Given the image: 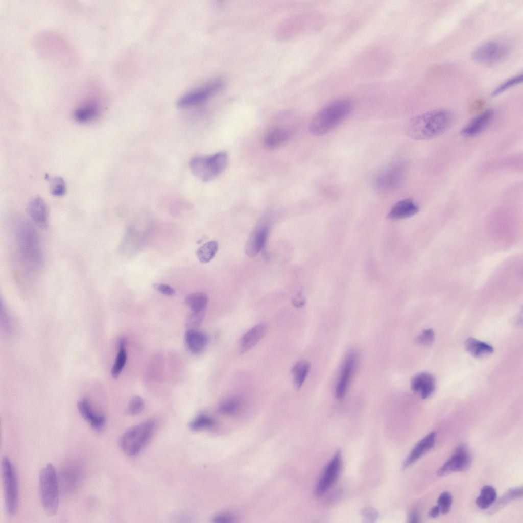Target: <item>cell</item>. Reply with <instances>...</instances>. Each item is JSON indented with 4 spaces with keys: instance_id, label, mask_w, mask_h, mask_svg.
Returning a JSON list of instances; mask_svg holds the SVG:
<instances>
[{
    "instance_id": "obj_14",
    "label": "cell",
    "mask_w": 523,
    "mask_h": 523,
    "mask_svg": "<svg viewBox=\"0 0 523 523\" xmlns=\"http://www.w3.org/2000/svg\"><path fill=\"white\" fill-rule=\"evenodd\" d=\"M269 231V225L262 222L254 229L245 247L246 255L250 257L256 256L263 249Z\"/></svg>"
},
{
    "instance_id": "obj_29",
    "label": "cell",
    "mask_w": 523,
    "mask_h": 523,
    "mask_svg": "<svg viewBox=\"0 0 523 523\" xmlns=\"http://www.w3.org/2000/svg\"><path fill=\"white\" fill-rule=\"evenodd\" d=\"M208 300L205 294L197 292L188 294L185 297V302L192 311H205Z\"/></svg>"
},
{
    "instance_id": "obj_33",
    "label": "cell",
    "mask_w": 523,
    "mask_h": 523,
    "mask_svg": "<svg viewBox=\"0 0 523 523\" xmlns=\"http://www.w3.org/2000/svg\"><path fill=\"white\" fill-rule=\"evenodd\" d=\"M126 360L127 353L125 348H118V352L111 369V375L113 377L118 376L126 364Z\"/></svg>"
},
{
    "instance_id": "obj_4",
    "label": "cell",
    "mask_w": 523,
    "mask_h": 523,
    "mask_svg": "<svg viewBox=\"0 0 523 523\" xmlns=\"http://www.w3.org/2000/svg\"><path fill=\"white\" fill-rule=\"evenodd\" d=\"M17 240L23 261L29 268H37L42 257L39 237L35 228L29 223H22L18 230Z\"/></svg>"
},
{
    "instance_id": "obj_26",
    "label": "cell",
    "mask_w": 523,
    "mask_h": 523,
    "mask_svg": "<svg viewBox=\"0 0 523 523\" xmlns=\"http://www.w3.org/2000/svg\"><path fill=\"white\" fill-rule=\"evenodd\" d=\"M522 495V487H515L509 489L503 495H502L496 501H495L492 507L489 510L488 514H493L509 502L520 498Z\"/></svg>"
},
{
    "instance_id": "obj_3",
    "label": "cell",
    "mask_w": 523,
    "mask_h": 523,
    "mask_svg": "<svg viewBox=\"0 0 523 523\" xmlns=\"http://www.w3.org/2000/svg\"><path fill=\"white\" fill-rule=\"evenodd\" d=\"M39 495L45 513L55 515L59 506V489L56 470L51 463L47 464L39 474Z\"/></svg>"
},
{
    "instance_id": "obj_20",
    "label": "cell",
    "mask_w": 523,
    "mask_h": 523,
    "mask_svg": "<svg viewBox=\"0 0 523 523\" xmlns=\"http://www.w3.org/2000/svg\"><path fill=\"white\" fill-rule=\"evenodd\" d=\"M419 211L417 204L411 199L406 198L397 201L387 215L390 220H399L412 217Z\"/></svg>"
},
{
    "instance_id": "obj_42",
    "label": "cell",
    "mask_w": 523,
    "mask_h": 523,
    "mask_svg": "<svg viewBox=\"0 0 523 523\" xmlns=\"http://www.w3.org/2000/svg\"><path fill=\"white\" fill-rule=\"evenodd\" d=\"M213 522L218 523H227L233 521L232 518L226 514H219L214 517Z\"/></svg>"
},
{
    "instance_id": "obj_39",
    "label": "cell",
    "mask_w": 523,
    "mask_h": 523,
    "mask_svg": "<svg viewBox=\"0 0 523 523\" xmlns=\"http://www.w3.org/2000/svg\"><path fill=\"white\" fill-rule=\"evenodd\" d=\"M434 332L431 329L424 330L417 338L416 341L419 344L427 345L433 342Z\"/></svg>"
},
{
    "instance_id": "obj_35",
    "label": "cell",
    "mask_w": 523,
    "mask_h": 523,
    "mask_svg": "<svg viewBox=\"0 0 523 523\" xmlns=\"http://www.w3.org/2000/svg\"><path fill=\"white\" fill-rule=\"evenodd\" d=\"M205 311H192L187 316L185 325L188 329H195L202 322Z\"/></svg>"
},
{
    "instance_id": "obj_9",
    "label": "cell",
    "mask_w": 523,
    "mask_h": 523,
    "mask_svg": "<svg viewBox=\"0 0 523 523\" xmlns=\"http://www.w3.org/2000/svg\"><path fill=\"white\" fill-rule=\"evenodd\" d=\"M508 46L500 41H489L478 46L472 52L476 62L484 65H492L502 60L508 53Z\"/></svg>"
},
{
    "instance_id": "obj_37",
    "label": "cell",
    "mask_w": 523,
    "mask_h": 523,
    "mask_svg": "<svg viewBox=\"0 0 523 523\" xmlns=\"http://www.w3.org/2000/svg\"><path fill=\"white\" fill-rule=\"evenodd\" d=\"M452 502L453 496L449 492L444 491L440 494L437 500V503L441 513L446 514L449 512Z\"/></svg>"
},
{
    "instance_id": "obj_32",
    "label": "cell",
    "mask_w": 523,
    "mask_h": 523,
    "mask_svg": "<svg viewBox=\"0 0 523 523\" xmlns=\"http://www.w3.org/2000/svg\"><path fill=\"white\" fill-rule=\"evenodd\" d=\"M213 424V420L206 415H200L195 417L189 423V427L193 431H199L211 427Z\"/></svg>"
},
{
    "instance_id": "obj_10",
    "label": "cell",
    "mask_w": 523,
    "mask_h": 523,
    "mask_svg": "<svg viewBox=\"0 0 523 523\" xmlns=\"http://www.w3.org/2000/svg\"><path fill=\"white\" fill-rule=\"evenodd\" d=\"M472 456L464 444L458 446L450 457L438 469L437 474L444 476L453 472L465 471L472 463Z\"/></svg>"
},
{
    "instance_id": "obj_30",
    "label": "cell",
    "mask_w": 523,
    "mask_h": 523,
    "mask_svg": "<svg viewBox=\"0 0 523 523\" xmlns=\"http://www.w3.org/2000/svg\"><path fill=\"white\" fill-rule=\"evenodd\" d=\"M218 248L215 240L208 241L199 247L196 251L198 258L202 263L210 262L215 257Z\"/></svg>"
},
{
    "instance_id": "obj_25",
    "label": "cell",
    "mask_w": 523,
    "mask_h": 523,
    "mask_svg": "<svg viewBox=\"0 0 523 523\" xmlns=\"http://www.w3.org/2000/svg\"><path fill=\"white\" fill-rule=\"evenodd\" d=\"M465 349L475 358H483L491 354L493 347L489 344L474 338H469L465 342Z\"/></svg>"
},
{
    "instance_id": "obj_8",
    "label": "cell",
    "mask_w": 523,
    "mask_h": 523,
    "mask_svg": "<svg viewBox=\"0 0 523 523\" xmlns=\"http://www.w3.org/2000/svg\"><path fill=\"white\" fill-rule=\"evenodd\" d=\"M405 176L403 164L395 163L381 171L374 178L373 184L378 192L386 194L397 189L402 184Z\"/></svg>"
},
{
    "instance_id": "obj_44",
    "label": "cell",
    "mask_w": 523,
    "mask_h": 523,
    "mask_svg": "<svg viewBox=\"0 0 523 523\" xmlns=\"http://www.w3.org/2000/svg\"><path fill=\"white\" fill-rule=\"evenodd\" d=\"M409 522H419V515L416 511H412L409 515Z\"/></svg>"
},
{
    "instance_id": "obj_18",
    "label": "cell",
    "mask_w": 523,
    "mask_h": 523,
    "mask_svg": "<svg viewBox=\"0 0 523 523\" xmlns=\"http://www.w3.org/2000/svg\"><path fill=\"white\" fill-rule=\"evenodd\" d=\"M77 408L81 416L93 429L100 431L103 429L106 421L105 416L96 413L87 399H83L79 401Z\"/></svg>"
},
{
    "instance_id": "obj_40",
    "label": "cell",
    "mask_w": 523,
    "mask_h": 523,
    "mask_svg": "<svg viewBox=\"0 0 523 523\" xmlns=\"http://www.w3.org/2000/svg\"><path fill=\"white\" fill-rule=\"evenodd\" d=\"M153 287L156 290L164 295L171 296L175 294L174 289L168 284L158 283L154 284Z\"/></svg>"
},
{
    "instance_id": "obj_13",
    "label": "cell",
    "mask_w": 523,
    "mask_h": 523,
    "mask_svg": "<svg viewBox=\"0 0 523 523\" xmlns=\"http://www.w3.org/2000/svg\"><path fill=\"white\" fill-rule=\"evenodd\" d=\"M357 358L356 352L353 350L349 351L345 356L335 390L336 397L338 399L343 398L346 394L356 366Z\"/></svg>"
},
{
    "instance_id": "obj_31",
    "label": "cell",
    "mask_w": 523,
    "mask_h": 523,
    "mask_svg": "<svg viewBox=\"0 0 523 523\" xmlns=\"http://www.w3.org/2000/svg\"><path fill=\"white\" fill-rule=\"evenodd\" d=\"M50 191L55 196L64 195L66 191V185L63 178L60 176L53 177L50 180Z\"/></svg>"
},
{
    "instance_id": "obj_16",
    "label": "cell",
    "mask_w": 523,
    "mask_h": 523,
    "mask_svg": "<svg viewBox=\"0 0 523 523\" xmlns=\"http://www.w3.org/2000/svg\"><path fill=\"white\" fill-rule=\"evenodd\" d=\"M411 388L422 399H425L429 398L435 390V378L431 374L428 372L418 373L411 379Z\"/></svg>"
},
{
    "instance_id": "obj_34",
    "label": "cell",
    "mask_w": 523,
    "mask_h": 523,
    "mask_svg": "<svg viewBox=\"0 0 523 523\" xmlns=\"http://www.w3.org/2000/svg\"><path fill=\"white\" fill-rule=\"evenodd\" d=\"M522 79V74H518L514 77L505 81L495 89H494L491 92L492 96H496L502 92H503L505 90L508 89L511 87L516 85L519 83L521 82Z\"/></svg>"
},
{
    "instance_id": "obj_23",
    "label": "cell",
    "mask_w": 523,
    "mask_h": 523,
    "mask_svg": "<svg viewBox=\"0 0 523 523\" xmlns=\"http://www.w3.org/2000/svg\"><path fill=\"white\" fill-rule=\"evenodd\" d=\"M184 341L187 350L192 354L200 353L207 342V336L195 329H188L185 332Z\"/></svg>"
},
{
    "instance_id": "obj_43",
    "label": "cell",
    "mask_w": 523,
    "mask_h": 523,
    "mask_svg": "<svg viewBox=\"0 0 523 523\" xmlns=\"http://www.w3.org/2000/svg\"><path fill=\"white\" fill-rule=\"evenodd\" d=\"M440 513L441 512L439 507L438 505H436L430 510L428 515L430 517L435 518L438 517Z\"/></svg>"
},
{
    "instance_id": "obj_1",
    "label": "cell",
    "mask_w": 523,
    "mask_h": 523,
    "mask_svg": "<svg viewBox=\"0 0 523 523\" xmlns=\"http://www.w3.org/2000/svg\"><path fill=\"white\" fill-rule=\"evenodd\" d=\"M453 122L454 115L451 111L444 109H436L410 120L406 127V131L414 139H430L445 132Z\"/></svg>"
},
{
    "instance_id": "obj_38",
    "label": "cell",
    "mask_w": 523,
    "mask_h": 523,
    "mask_svg": "<svg viewBox=\"0 0 523 523\" xmlns=\"http://www.w3.org/2000/svg\"><path fill=\"white\" fill-rule=\"evenodd\" d=\"M144 408V402L139 396L133 397L129 401L127 412L131 415H136L140 413Z\"/></svg>"
},
{
    "instance_id": "obj_7",
    "label": "cell",
    "mask_w": 523,
    "mask_h": 523,
    "mask_svg": "<svg viewBox=\"0 0 523 523\" xmlns=\"http://www.w3.org/2000/svg\"><path fill=\"white\" fill-rule=\"evenodd\" d=\"M2 476L4 489L5 510L9 516L14 515L17 510L18 487L15 468L9 457L4 456L2 460Z\"/></svg>"
},
{
    "instance_id": "obj_2",
    "label": "cell",
    "mask_w": 523,
    "mask_h": 523,
    "mask_svg": "<svg viewBox=\"0 0 523 523\" xmlns=\"http://www.w3.org/2000/svg\"><path fill=\"white\" fill-rule=\"evenodd\" d=\"M351 109V104L346 100H338L330 103L313 118L308 127L310 132L316 136L328 133L349 115Z\"/></svg>"
},
{
    "instance_id": "obj_36",
    "label": "cell",
    "mask_w": 523,
    "mask_h": 523,
    "mask_svg": "<svg viewBox=\"0 0 523 523\" xmlns=\"http://www.w3.org/2000/svg\"><path fill=\"white\" fill-rule=\"evenodd\" d=\"M239 405V399L235 397H232L221 403L218 407V410L223 414H231L237 409Z\"/></svg>"
},
{
    "instance_id": "obj_21",
    "label": "cell",
    "mask_w": 523,
    "mask_h": 523,
    "mask_svg": "<svg viewBox=\"0 0 523 523\" xmlns=\"http://www.w3.org/2000/svg\"><path fill=\"white\" fill-rule=\"evenodd\" d=\"M267 326L264 323L257 324L248 330L240 339L239 350L241 353L254 347L264 337Z\"/></svg>"
},
{
    "instance_id": "obj_15",
    "label": "cell",
    "mask_w": 523,
    "mask_h": 523,
    "mask_svg": "<svg viewBox=\"0 0 523 523\" xmlns=\"http://www.w3.org/2000/svg\"><path fill=\"white\" fill-rule=\"evenodd\" d=\"M27 212L34 223L40 228L46 229L49 225V208L44 200L39 197L32 198L27 206Z\"/></svg>"
},
{
    "instance_id": "obj_5",
    "label": "cell",
    "mask_w": 523,
    "mask_h": 523,
    "mask_svg": "<svg viewBox=\"0 0 523 523\" xmlns=\"http://www.w3.org/2000/svg\"><path fill=\"white\" fill-rule=\"evenodd\" d=\"M228 162L227 154L224 151L210 156H196L190 161L192 173L203 182H208L224 169Z\"/></svg>"
},
{
    "instance_id": "obj_24",
    "label": "cell",
    "mask_w": 523,
    "mask_h": 523,
    "mask_svg": "<svg viewBox=\"0 0 523 523\" xmlns=\"http://www.w3.org/2000/svg\"><path fill=\"white\" fill-rule=\"evenodd\" d=\"M290 136V131L286 127H273L266 134L263 144L267 149H275L287 141Z\"/></svg>"
},
{
    "instance_id": "obj_11",
    "label": "cell",
    "mask_w": 523,
    "mask_h": 523,
    "mask_svg": "<svg viewBox=\"0 0 523 523\" xmlns=\"http://www.w3.org/2000/svg\"><path fill=\"white\" fill-rule=\"evenodd\" d=\"M222 85L221 81H216L192 90L178 100L177 106L180 108H186L201 104L217 93Z\"/></svg>"
},
{
    "instance_id": "obj_41",
    "label": "cell",
    "mask_w": 523,
    "mask_h": 523,
    "mask_svg": "<svg viewBox=\"0 0 523 523\" xmlns=\"http://www.w3.org/2000/svg\"><path fill=\"white\" fill-rule=\"evenodd\" d=\"M305 303V299L301 293H298L292 299V304L297 308L302 307Z\"/></svg>"
},
{
    "instance_id": "obj_6",
    "label": "cell",
    "mask_w": 523,
    "mask_h": 523,
    "mask_svg": "<svg viewBox=\"0 0 523 523\" xmlns=\"http://www.w3.org/2000/svg\"><path fill=\"white\" fill-rule=\"evenodd\" d=\"M155 425L154 421L149 420L129 428L120 439L121 449L129 456L138 454L150 439Z\"/></svg>"
},
{
    "instance_id": "obj_12",
    "label": "cell",
    "mask_w": 523,
    "mask_h": 523,
    "mask_svg": "<svg viewBox=\"0 0 523 523\" xmlns=\"http://www.w3.org/2000/svg\"><path fill=\"white\" fill-rule=\"evenodd\" d=\"M341 467V452L338 450L325 467L317 483L315 490L316 495H323L331 487L339 474Z\"/></svg>"
},
{
    "instance_id": "obj_19",
    "label": "cell",
    "mask_w": 523,
    "mask_h": 523,
    "mask_svg": "<svg viewBox=\"0 0 523 523\" xmlns=\"http://www.w3.org/2000/svg\"><path fill=\"white\" fill-rule=\"evenodd\" d=\"M493 115V112L491 110H487L480 113L461 129V134L466 137L477 135L489 124Z\"/></svg>"
},
{
    "instance_id": "obj_22",
    "label": "cell",
    "mask_w": 523,
    "mask_h": 523,
    "mask_svg": "<svg viewBox=\"0 0 523 523\" xmlns=\"http://www.w3.org/2000/svg\"><path fill=\"white\" fill-rule=\"evenodd\" d=\"M99 113V107L95 97L87 100L75 111L74 117L81 123L89 122L97 117Z\"/></svg>"
},
{
    "instance_id": "obj_17",
    "label": "cell",
    "mask_w": 523,
    "mask_h": 523,
    "mask_svg": "<svg viewBox=\"0 0 523 523\" xmlns=\"http://www.w3.org/2000/svg\"><path fill=\"white\" fill-rule=\"evenodd\" d=\"M436 433L433 431L421 439L406 458L402 468L406 469L413 464L421 456L433 447L435 443Z\"/></svg>"
},
{
    "instance_id": "obj_27",
    "label": "cell",
    "mask_w": 523,
    "mask_h": 523,
    "mask_svg": "<svg viewBox=\"0 0 523 523\" xmlns=\"http://www.w3.org/2000/svg\"><path fill=\"white\" fill-rule=\"evenodd\" d=\"M310 367V362L305 360L299 361L293 367L291 373L293 376L294 385L296 389H299L303 385Z\"/></svg>"
},
{
    "instance_id": "obj_28",
    "label": "cell",
    "mask_w": 523,
    "mask_h": 523,
    "mask_svg": "<svg viewBox=\"0 0 523 523\" xmlns=\"http://www.w3.org/2000/svg\"><path fill=\"white\" fill-rule=\"evenodd\" d=\"M496 497L495 489L491 486L486 485L482 488L480 495L476 498V504L480 508L486 509L493 504Z\"/></svg>"
}]
</instances>
